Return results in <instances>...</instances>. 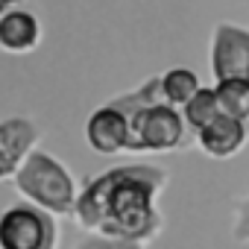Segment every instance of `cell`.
<instances>
[{
  "instance_id": "obj_1",
  "label": "cell",
  "mask_w": 249,
  "mask_h": 249,
  "mask_svg": "<svg viewBox=\"0 0 249 249\" xmlns=\"http://www.w3.org/2000/svg\"><path fill=\"white\" fill-rule=\"evenodd\" d=\"M167 173L153 164H120L91 179L76 199V220L82 229L103 237L144 243L153 240L164 220L156 208V196L164 188Z\"/></svg>"
},
{
  "instance_id": "obj_2",
  "label": "cell",
  "mask_w": 249,
  "mask_h": 249,
  "mask_svg": "<svg viewBox=\"0 0 249 249\" xmlns=\"http://www.w3.org/2000/svg\"><path fill=\"white\" fill-rule=\"evenodd\" d=\"M117 106L129 117V150L132 153H173L191 144V129L179 108L161 97V76L141 85V91L120 97Z\"/></svg>"
},
{
  "instance_id": "obj_3",
  "label": "cell",
  "mask_w": 249,
  "mask_h": 249,
  "mask_svg": "<svg viewBox=\"0 0 249 249\" xmlns=\"http://www.w3.org/2000/svg\"><path fill=\"white\" fill-rule=\"evenodd\" d=\"M15 188L27 202L44 208L47 214H73L76 211V182L62 161L47 153H33L15 176Z\"/></svg>"
},
{
  "instance_id": "obj_4",
  "label": "cell",
  "mask_w": 249,
  "mask_h": 249,
  "mask_svg": "<svg viewBox=\"0 0 249 249\" xmlns=\"http://www.w3.org/2000/svg\"><path fill=\"white\" fill-rule=\"evenodd\" d=\"M53 214L33 202H15L0 214V249H56Z\"/></svg>"
},
{
  "instance_id": "obj_5",
  "label": "cell",
  "mask_w": 249,
  "mask_h": 249,
  "mask_svg": "<svg viewBox=\"0 0 249 249\" xmlns=\"http://www.w3.org/2000/svg\"><path fill=\"white\" fill-rule=\"evenodd\" d=\"M211 73L217 82H249V30L237 24H217L211 33Z\"/></svg>"
},
{
  "instance_id": "obj_6",
  "label": "cell",
  "mask_w": 249,
  "mask_h": 249,
  "mask_svg": "<svg viewBox=\"0 0 249 249\" xmlns=\"http://www.w3.org/2000/svg\"><path fill=\"white\" fill-rule=\"evenodd\" d=\"M85 138L88 147L100 156H117L129 150V117L123 114L117 106H103L97 108L88 123H85Z\"/></svg>"
},
{
  "instance_id": "obj_7",
  "label": "cell",
  "mask_w": 249,
  "mask_h": 249,
  "mask_svg": "<svg viewBox=\"0 0 249 249\" xmlns=\"http://www.w3.org/2000/svg\"><path fill=\"white\" fill-rule=\"evenodd\" d=\"M36 138H38V126L30 117L0 120V182L9 176H18L24 161L33 156Z\"/></svg>"
},
{
  "instance_id": "obj_8",
  "label": "cell",
  "mask_w": 249,
  "mask_h": 249,
  "mask_svg": "<svg viewBox=\"0 0 249 249\" xmlns=\"http://www.w3.org/2000/svg\"><path fill=\"white\" fill-rule=\"evenodd\" d=\"M246 141H249V123L226 117V114H220L214 123H208L196 135V144L211 159H229V156L240 153L246 147Z\"/></svg>"
},
{
  "instance_id": "obj_9",
  "label": "cell",
  "mask_w": 249,
  "mask_h": 249,
  "mask_svg": "<svg viewBox=\"0 0 249 249\" xmlns=\"http://www.w3.org/2000/svg\"><path fill=\"white\" fill-rule=\"evenodd\" d=\"M41 38V24L27 9H9L0 15V47L9 53H30Z\"/></svg>"
},
{
  "instance_id": "obj_10",
  "label": "cell",
  "mask_w": 249,
  "mask_h": 249,
  "mask_svg": "<svg viewBox=\"0 0 249 249\" xmlns=\"http://www.w3.org/2000/svg\"><path fill=\"white\" fill-rule=\"evenodd\" d=\"M199 76L188 68H170L161 76V97L173 108H185L196 94H199Z\"/></svg>"
},
{
  "instance_id": "obj_11",
  "label": "cell",
  "mask_w": 249,
  "mask_h": 249,
  "mask_svg": "<svg viewBox=\"0 0 249 249\" xmlns=\"http://www.w3.org/2000/svg\"><path fill=\"white\" fill-rule=\"evenodd\" d=\"M220 114H223V111H220V103H217V91H214V88H199V94L182 108V117H185L188 129H191L194 135H199L208 123H214Z\"/></svg>"
},
{
  "instance_id": "obj_12",
  "label": "cell",
  "mask_w": 249,
  "mask_h": 249,
  "mask_svg": "<svg viewBox=\"0 0 249 249\" xmlns=\"http://www.w3.org/2000/svg\"><path fill=\"white\" fill-rule=\"evenodd\" d=\"M214 91H217L220 111H223L226 117H234V120L249 123V82H243V79H229V82H217Z\"/></svg>"
},
{
  "instance_id": "obj_13",
  "label": "cell",
  "mask_w": 249,
  "mask_h": 249,
  "mask_svg": "<svg viewBox=\"0 0 249 249\" xmlns=\"http://www.w3.org/2000/svg\"><path fill=\"white\" fill-rule=\"evenodd\" d=\"M231 237L237 243H249V194L234 202V223H231Z\"/></svg>"
},
{
  "instance_id": "obj_14",
  "label": "cell",
  "mask_w": 249,
  "mask_h": 249,
  "mask_svg": "<svg viewBox=\"0 0 249 249\" xmlns=\"http://www.w3.org/2000/svg\"><path fill=\"white\" fill-rule=\"evenodd\" d=\"M76 249H144V243H132V240H117V237L91 234V237H85Z\"/></svg>"
},
{
  "instance_id": "obj_15",
  "label": "cell",
  "mask_w": 249,
  "mask_h": 249,
  "mask_svg": "<svg viewBox=\"0 0 249 249\" xmlns=\"http://www.w3.org/2000/svg\"><path fill=\"white\" fill-rule=\"evenodd\" d=\"M18 0H0V9H6V6H15Z\"/></svg>"
}]
</instances>
